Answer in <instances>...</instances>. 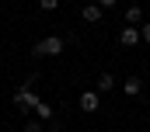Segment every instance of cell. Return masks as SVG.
Instances as JSON below:
<instances>
[{
	"label": "cell",
	"instance_id": "cell-13",
	"mask_svg": "<svg viewBox=\"0 0 150 132\" xmlns=\"http://www.w3.org/2000/svg\"><path fill=\"white\" fill-rule=\"evenodd\" d=\"M119 0H98V7H115Z\"/></svg>",
	"mask_w": 150,
	"mask_h": 132
},
{
	"label": "cell",
	"instance_id": "cell-4",
	"mask_svg": "<svg viewBox=\"0 0 150 132\" xmlns=\"http://www.w3.org/2000/svg\"><path fill=\"white\" fill-rule=\"evenodd\" d=\"M119 42H122V45H140V28L126 25V28L119 32Z\"/></svg>",
	"mask_w": 150,
	"mask_h": 132
},
{
	"label": "cell",
	"instance_id": "cell-7",
	"mask_svg": "<svg viewBox=\"0 0 150 132\" xmlns=\"http://www.w3.org/2000/svg\"><path fill=\"white\" fill-rule=\"evenodd\" d=\"M105 91H112V73H101L98 77V94H105Z\"/></svg>",
	"mask_w": 150,
	"mask_h": 132
},
{
	"label": "cell",
	"instance_id": "cell-3",
	"mask_svg": "<svg viewBox=\"0 0 150 132\" xmlns=\"http://www.w3.org/2000/svg\"><path fill=\"white\" fill-rule=\"evenodd\" d=\"M80 108H84L87 115H91V111H98V108H101V98H98V91H84V94H80Z\"/></svg>",
	"mask_w": 150,
	"mask_h": 132
},
{
	"label": "cell",
	"instance_id": "cell-9",
	"mask_svg": "<svg viewBox=\"0 0 150 132\" xmlns=\"http://www.w3.org/2000/svg\"><path fill=\"white\" fill-rule=\"evenodd\" d=\"M35 115H38V118H52V108H49V104L42 101V104H38V108H35Z\"/></svg>",
	"mask_w": 150,
	"mask_h": 132
},
{
	"label": "cell",
	"instance_id": "cell-8",
	"mask_svg": "<svg viewBox=\"0 0 150 132\" xmlns=\"http://www.w3.org/2000/svg\"><path fill=\"white\" fill-rule=\"evenodd\" d=\"M140 87H143L140 77H129V80H126V94H140Z\"/></svg>",
	"mask_w": 150,
	"mask_h": 132
},
{
	"label": "cell",
	"instance_id": "cell-6",
	"mask_svg": "<svg viewBox=\"0 0 150 132\" xmlns=\"http://www.w3.org/2000/svg\"><path fill=\"white\" fill-rule=\"evenodd\" d=\"M140 21H143V14H140V7H136V4H133V7H129V11H126V25H133V28H136V25H140Z\"/></svg>",
	"mask_w": 150,
	"mask_h": 132
},
{
	"label": "cell",
	"instance_id": "cell-12",
	"mask_svg": "<svg viewBox=\"0 0 150 132\" xmlns=\"http://www.w3.org/2000/svg\"><path fill=\"white\" fill-rule=\"evenodd\" d=\"M25 132H42V125H38V122H28V125H25Z\"/></svg>",
	"mask_w": 150,
	"mask_h": 132
},
{
	"label": "cell",
	"instance_id": "cell-11",
	"mask_svg": "<svg viewBox=\"0 0 150 132\" xmlns=\"http://www.w3.org/2000/svg\"><path fill=\"white\" fill-rule=\"evenodd\" d=\"M140 38H143V42L150 45V25H143V28H140Z\"/></svg>",
	"mask_w": 150,
	"mask_h": 132
},
{
	"label": "cell",
	"instance_id": "cell-5",
	"mask_svg": "<svg viewBox=\"0 0 150 132\" xmlns=\"http://www.w3.org/2000/svg\"><path fill=\"white\" fill-rule=\"evenodd\" d=\"M80 14H84V21H87V25H98V21H101V7H98V4H84V11H80Z\"/></svg>",
	"mask_w": 150,
	"mask_h": 132
},
{
	"label": "cell",
	"instance_id": "cell-2",
	"mask_svg": "<svg viewBox=\"0 0 150 132\" xmlns=\"http://www.w3.org/2000/svg\"><path fill=\"white\" fill-rule=\"evenodd\" d=\"M14 101H18V108H21L25 115H28V111H35L38 104H42V98H38V94L32 91V87H21V91L14 94Z\"/></svg>",
	"mask_w": 150,
	"mask_h": 132
},
{
	"label": "cell",
	"instance_id": "cell-1",
	"mask_svg": "<svg viewBox=\"0 0 150 132\" xmlns=\"http://www.w3.org/2000/svg\"><path fill=\"white\" fill-rule=\"evenodd\" d=\"M59 52H63V38H56V35H49V38L32 45V56H59Z\"/></svg>",
	"mask_w": 150,
	"mask_h": 132
},
{
	"label": "cell",
	"instance_id": "cell-10",
	"mask_svg": "<svg viewBox=\"0 0 150 132\" xmlns=\"http://www.w3.org/2000/svg\"><path fill=\"white\" fill-rule=\"evenodd\" d=\"M38 7H42V11H56V7H59V0H38Z\"/></svg>",
	"mask_w": 150,
	"mask_h": 132
}]
</instances>
